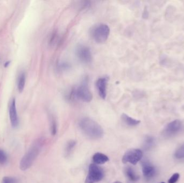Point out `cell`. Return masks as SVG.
I'll return each mask as SVG.
<instances>
[{
	"mask_svg": "<svg viewBox=\"0 0 184 183\" xmlns=\"http://www.w3.org/2000/svg\"><path fill=\"white\" fill-rule=\"evenodd\" d=\"M79 126L83 133L91 139H100L104 136V129L102 127L91 118H83L79 122Z\"/></svg>",
	"mask_w": 184,
	"mask_h": 183,
	"instance_id": "1",
	"label": "cell"
},
{
	"mask_svg": "<svg viewBox=\"0 0 184 183\" xmlns=\"http://www.w3.org/2000/svg\"><path fill=\"white\" fill-rule=\"evenodd\" d=\"M43 142L42 140L37 141L23 156L20 163L21 170L25 171L31 167L39 154Z\"/></svg>",
	"mask_w": 184,
	"mask_h": 183,
	"instance_id": "2",
	"label": "cell"
},
{
	"mask_svg": "<svg viewBox=\"0 0 184 183\" xmlns=\"http://www.w3.org/2000/svg\"><path fill=\"white\" fill-rule=\"evenodd\" d=\"M109 26L105 24H99L94 26L91 30L92 38L96 43H105L110 36Z\"/></svg>",
	"mask_w": 184,
	"mask_h": 183,
	"instance_id": "3",
	"label": "cell"
},
{
	"mask_svg": "<svg viewBox=\"0 0 184 183\" xmlns=\"http://www.w3.org/2000/svg\"><path fill=\"white\" fill-rule=\"evenodd\" d=\"M104 177V171L100 166L96 164H90L88 175L85 183H95L101 181Z\"/></svg>",
	"mask_w": 184,
	"mask_h": 183,
	"instance_id": "4",
	"label": "cell"
},
{
	"mask_svg": "<svg viewBox=\"0 0 184 183\" xmlns=\"http://www.w3.org/2000/svg\"><path fill=\"white\" fill-rule=\"evenodd\" d=\"M72 96L78 99L85 102H90L92 100L93 95L86 83H82L72 92Z\"/></svg>",
	"mask_w": 184,
	"mask_h": 183,
	"instance_id": "5",
	"label": "cell"
},
{
	"mask_svg": "<svg viewBox=\"0 0 184 183\" xmlns=\"http://www.w3.org/2000/svg\"><path fill=\"white\" fill-rule=\"evenodd\" d=\"M143 157V152L138 149H131L128 150L122 158V162L126 164L129 163L136 165Z\"/></svg>",
	"mask_w": 184,
	"mask_h": 183,
	"instance_id": "6",
	"label": "cell"
},
{
	"mask_svg": "<svg viewBox=\"0 0 184 183\" xmlns=\"http://www.w3.org/2000/svg\"><path fill=\"white\" fill-rule=\"evenodd\" d=\"M76 55L79 60L83 63H89L92 61V52L88 46L79 45L76 49Z\"/></svg>",
	"mask_w": 184,
	"mask_h": 183,
	"instance_id": "7",
	"label": "cell"
},
{
	"mask_svg": "<svg viewBox=\"0 0 184 183\" xmlns=\"http://www.w3.org/2000/svg\"><path fill=\"white\" fill-rule=\"evenodd\" d=\"M182 123L180 120H173L167 125L164 129V134L167 137H170L176 134L180 131Z\"/></svg>",
	"mask_w": 184,
	"mask_h": 183,
	"instance_id": "8",
	"label": "cell"
},
{
	"mask_svg": "<svg viewBox=\"0 0 184 183\" xmlns=\"http://www.w3.org/2000/svg\"><path fill=\"white\" fill-rule=\"evenodd\" d=\"M108 77H100L96 82V86L98 90V94L100 97L103 99H105L107 96V88L108 81Z\"/></svg>",
	"mask_w": 184,
	"mask_h": 183,
	"instance_id": "9",
	"label": "cell"
},
{
	"mask_svg": "<svg viewBox=\"0 0 184 183\" xmlns=\"http://www.w3.org/2000/svg\"><path fill=\"white\" fill-rule=\"evenodd\" d=\"M142 171L144 177L147 179L153 178L156 173L155 167L147 160H144L142 164Z\"/></svg>",
	"mask_w": 184,
	"mask_h": 183,
	"instance_id": "10",
	"label": "cell"
},
{
	"mask_svg": "<svg viewBox=\"0 0 184 183\" xmlns=\"http://www.w3.org/2000/svg\"><path fill=\"white\" fill-rule=\"evenodd\" d=\"M9 117L12 126L16 128L19 125V119L18 117V112L16 110V100L14 98L12 101L9 107Z\"/></svg>",
	"mask_w": 184,
	"mask_h": 183,
	"instance_id": "11",
	"label": "cell"
},
{
	"mask_svg": "<svg viewBox=\"0 0 184 183\" xmlns=\"http://www.w3.org/2000/svg\"><path fill=\"white\" fill-rule=\"evenodd\" d=\"M125 174L130 181L135 182L139 179V177L136 172L135 170L131 166H127L125 169Z\"/></svg>",
	"mask_w": 184,
	"mask_h": 183,
	"instance_id": "12",
	"label": "cell"
},
{
	"mask_svg": "<svg viewBox=\"0 0 184 183\" xmlns=\"http://www.w3.org/2000/svg\"><path fill=\"white\" fill-rule=\"evenodd\" d=\"M93 160L96 164H103L109 160V158L101 152H96L93 156Z\"/></svg>",
	"mask_w": 184,
	"mask_h": 183,
	"instance_id": "13",
	"label": "cell"
},
{
	"mask_svg": "<svg viewBox=\"0 0 184 183\" xmlns=\"http://www.w3.org/2000/svg\"><path fill=\"white\" fill-rule=\"evenodd\" d=\"M122 119L127 125L129 126H135L140 123L139 120L134 119L124 113L122 115Z\"/></svg>",
	"mask_w": 184,
	"mask_h": 183,
	"instance_id": "14",
	"label": "cell"
},
{
	"mask_svg": "<svg viewBox=\"0 0 184 183\" xmlns=\"http://www.w3.org/2000/svg\"><path fill=\"white\" fill-rule=\"evenodd\" d=\"M155 145V139L151 136H147L145 137L143 143L144 149L146 150H149L153 148Z\"/></svg>",
	"mask_w": 184,
	"mask_h": 183,
	"instance_id": "15",
	"label": "cell"
},
{
	"mask_svg": "<svg viewBox=\"0 0 184 183\" xmlns=\"http://www.w3.org/2000/svg\"><path fill=\"white\" fill-rule=\"evenodd\" d=\"M77 142L74 140H69L67 144L65 149V154L66 157L69 156L73 150L74 149Z\"/></svg>",
	"mask_w": 184,
	"mask_h": 183,
	"instance_id": "16",
	"label": "cell"
},
{
	"mask_svg": "<svg viewBox=\"0 0 184 183\" xmlns=\"http://www.w3.org/2000/svg\"><path fill=\"white\" fill-rule=\"evenodd\" d=\"M25 83H26V76L23 73L22 74L20 75L18 83V89L20 93L23 92L25 86Z\"/></svg>",
	"mask_w": 184,
	"mask_h": 183,
	"instance_id": "17",
	"label": "cell"
},
{
	"mask_svg": "<svg viewBox=\"0 0 184 183\" xmlns=\"http://www.w3.org/2000/svg\"><path fill=\"white\" fill-rule=\"evenodd\" d=\"M50 130L52 135H55L57 132V124L55 118L51 116L50 118Z\"/></svg>",
	"mask_w": 184,
	"mask_h": 183,
	"instance_id": "18",
	"label": "cell"
},
{
	"mask_svg": "<svg viewBox=\"0 0 184 183\" xmlns=\"http://www.w3.org/2000/svg\"><path fill=\"white\" fill-rule=\"evenodd\" d=\"M175 156L179 160L184 158V143L177 149L175 153Z\"/></svg>",
	"mask_w": 184,
	"mask_h": 183,
	"instance_id": "19",
	"label": "cell"
},
{
	"mask_svg": "<svg viewBox=\"0 0 184 183\" xmlns=\"http://www.w3.org/2000/svg\"><path fill=\"white\" fill-rule=\"evenodd\" d=\"M1 183H20V182L16 178L6 176L2 178Z\"/></svg>",
	"mask_w": 184,
	"mask_h": 183,
	"instance_id": "20",
	"label": "cell"
},
{
	"mask_svg": "<svg viewBox=\"0 0 184 183\" xmlns=\"http://www.w3.org/2000/svg\"><path fill=\"white\" fill-rule=\"evenodd\" d=\"M8 160V156L2 149H0V165H4Z\"/></svg>",
	"mask_w": 184,
	"mask_h": 183,
	"instance_id": "21",
	"label": "cell"
},
{
	"mask_svg": "<svg viewBox=\"0 0 184 183\" xmlns=\"http://www.w3.org/2000/svg\"><path fill=\"white\" fill-rule=\"evenodd\" d=\"M69 68V64L66 62H60L58 65V69L61 71L66 70V69Z\"/></svg>",
	"mask_w": 184,
	"mask_h": 183,
	"instance_id": "22",
	"label": "cell"
},
{
	"mask_svg": "<svg viewBox=\"0 0 184 183\" xmlns=\"http://www.w3.org/2000/svg\"><path fill=\"white\" fill-rule=\"evenodd\" d=\"M180 177V175L178 173H175L170 178L169 180H168L169 183H175L177 182L179 178Z\"/></svg>",
	"mask_w": 184,
	"mask_h": 183,
	"instance_id": "23",
	"label": "cell"
},
{
	"mask_svg": "<svg viewBox=\"0 0 184 183\" xmlns=\"http://www.w3.org/2000/svg\"><path fill=\"white\" fill-rule=\"evenodd\" d=\"M10 61H7L6 63H4V67H6L7 68V67H8L9 66V65H10Z\"/></svg>",
	"mask_w": 184,
	"mask_h": 183,
	"instance_id": "24",
	"label": "cell"
},
{
	"mask_svg": "<svg viewBox=\"0 0 184 183\" xmlns=\"http://www.w3.org/2000/svg\"><path fill=\"white\" fill-rule=\"evenodd\" d=\"M122 183V182H119V181H118V182H114V183Z\"/></svg>",
	"mask_w": 184,
	"mask_h": 183,
	"instance_id": "25",
	"label": "cell"
},
{
	"mask_svg": "<svg viewBox=\"0 0 184 183\" xmlns=\"http://www.w3.org/2000/svg\"><path fill=\"white\" fill-rule=\"evenodd\" d=\"M161 183H164V182H161Z\"/></svg>",
	"mask_w": 184,
	"mask_h": 183,
	"instance_id": "26",
	"label": "cell"
}]
</instances>
